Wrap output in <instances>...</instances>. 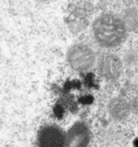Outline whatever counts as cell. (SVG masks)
<instances>
[{
	"mask_svg": "<svg viewBox=\"0 0 138 147\" xmlns=\"http://www.w3.org/2000/svg\"><path fill=\"white\" fill-rule=\"evenodd\" d=\"M94 35L99 45L105 48H115L124 41L126 26L120 18L113 14H104L93 24Z\"/></svg>",
	"mask_w": 138,
	"mask_h": 147,
	"instance_id": "cell-1",
	"label": "cell"
},
{
	"mask_svg": "<svg viewBox=\"0 0 138 147\" xmlns=\"http://www.w3.org/2000/svg\"><path fill=\"white\" fill-rule=\"evenodd\" d=\"M137 134H138V132H137Z\"/></svg>",
	"mask_w": 138,
	"mask_h": 147,
	"instance_id": "cell-5",
	"label": "cell"
},
{
	"mask_svg": "<svg viewBox=\"0 0 138 147\" xmlns=\"http://www.w3.org/2000/svg\"><path fill=\"white\" fill-rule=\"evenodd\" d=\"M133 147H138V136L133 139Z\"/></svg>",
	"mask_w": 138,
	"mask_h": 147,
	"instance_id": "cell-4",
	"label": "cell"
},
{
	"mask_svg": "<svg viewBox=\"0 0 138 147\" xmlns=\"http://www.w3.org/2000/svg\"><path fill=\"white\" fill-rule=\"evenodd\" d=\"M98 68L103 75L108 78H115L121 72L122 65L117 56L111 53H105L99 56Z\"/></svg>",
	"mask_w": 138,
	"mask_h": 147,
	"instance_id": "cell-3",
	"label": "cell"
},
{
	"mask_svg": "<svg viewBox=\"0 0 138 147\" xmlns=\"http://www.w3.org/2000/svg\"><path fill=\"white\" fill-rule=\"evenodd\" d=\"M67 60L74 69L86 70L95 63V54L88 46L80 43L69 49Z\"/></svg>",
	"mask_w": 138,
	"mask_h": 147,
	"instance_id": "cell-2",
	"label": "cell"
}]
</instances>
